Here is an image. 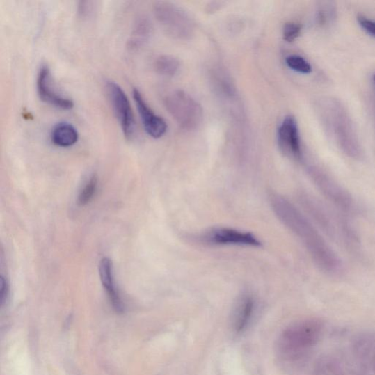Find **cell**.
<instances>
[{
    "instance_id": "2",
    "label": "cell",
    "mask_w": 375,
    "mask_h": 375,
    "mask_svg": "<svg viewBox=\"0 0 375 375\" xmlns=\"http://www.w3.org/2000/svg\"><path fill=\"white\" fill-rule=\"evenodd\" d=\"M323 330L322 322L316 319H303L289 326L279 340L280 353L291 360L302 358L321 340Z\"/></svg>"
},
{
    "instance_id": "22",
    "label": "cell",
    "mask_w": 375,
    "mask_h": 375,
    "mask_svg": "<svg viewBox=\"0 0 375 375\" xmlns=\"http://www.w3.org/2000/svg\"><path fill=\"white\" fill-rule=\"evenodd\" d=\"M358 22L361 29L369 35L375 37V21L365 17H358Z\"/></svg>"
},
{
    "instance_id": "1",
    "label": "cell",
    "mask_w": 375,
    "mask_h": 375,
    "mask_svg": "<svg viewBox=\"0 0 375 375\" xmlns=\"http://www.w3.org/2000/svg\"><path fill=\"white\" fill-rule=\"evenodd\" d=\"M282 202L286 223L308 248L319 268L328 274L340 273L342 267L341 261L321 234L294 207L287 202Z\"/></svg>"
},
{
    "instance_id": "10",
    "label": "cell",
    "mask_w": 375,
    "mask_h": 375,
    "mask_svg": "<svg viewBox=\"0 0 375 375\" xmlns=\"http://www.w3.org/2000/svg\"><path fill=\"white\" fill-rule=\"evenodd\" d=\"M279 145L286 154L294 158L301 157V144L298 123L294 117H287L278 131Z\"/></svg>"
},
{
    "instance_id": "9",
    "label": "cell",
    "mask_w": 375,
    "mask_h": 375,
    "mask_svg": "<svg viewBox=\"0 0 375 375\" xmlns=\"http://www.w3.org/2000/svg\"><path fill=\"white\" fill-rule=\"evenodd\" d=\"M132 94L147 134L154 138L162 137L168 131V125L165 120L154 113L140 90L134 88Z\"/></svg>"
},
{
    "instance_id": "7",
    "label": "cell",
    "mask_w": 375,
    "mask_h": 375,
    "mask_svg": "<svg viewBox=\"0 0 375 375\" xmlns=\"http://www.w3.org/2000/svg\"><path fill=\"white\" fill-rule=\"evenodd\" d=\"M312 175L317 186L330 202L344 212L354 210V202L350 194L329 175L319 170H313Z\"/></svg>"
},
{
    "instance_id": "20",
    "label": "cell",
    "mask_w": 375,
    "mask_h": 375,
    "mask_svg": "<svg viewBox=\"0 0 375 375\" xmlns=\"http://www.w3.org/2000/svg\"><path fill=\"white\" fill-rule=\"evenodd\" d=\"M301 31V24L294 22L287 23L283 29V38L287 42H294L300 36Z\"/></svg>"
},
{
    "instance_id": "16",
    "label": "cell",
    "mask_w": 375,
    "mask_h": 375,
    "mask_svg": "<svg viewBox=\"0 0 375 375\" xmlns=\"http://www.w3.org/2000/svg\"><path fill=\"white\" fill-rule=\"evenodd\" d=\"M356 353L375 373V337L364 336L356 341Z\"/></svg>"
},
{
    "instance_id": "21",
    "label": "cell",
    "mask_w": 375,
    "mask_h": 375,
    "mask_svg": "<svg viewBox=\"0 0 375 375\" xmlns=\"http://www.w3.org/2000/svg\"><path fill=\"white\" fill-rule=\"evenodd\" d=\"M96 8L93 1H81L78 5V15L81 18H88L93 15Z\"/></svg>"
},
{
    "instance_id": "8",
    "label": "cell",
    "mask_w": 375,
    "mask_h": 375,
    "mask_svg": "<svg viewBox=\"0 0 375 375\" xmlns=\"http://www.w3.org/2000/svg\"><path fill=\"white\" fill-rule=\"evenodd\" d=\"M37 92L39 98L45 103L62 110H71L74 103L57 90L54 84L51 73L47 65H42L37 77Z\"/></svg>"
},
{
    "instance_id": "12",
    "label": "cell",
    "mask_w": 375,
    "mask_h": 375,
    "mask_svg": "<svg viewBox=\"0 0 375 375\" xmlns=\"http://www.w3.org/2000/svg\"><path fill=\"white\" fill-rule=\"evenodd\" d=\"M99 274L104 287L106 289L111 303L118 313L123 312V305L115 287L113 263L107 258H103L99 263Z\"/></svg>"
},
{
    "instance_id": "5",
    "label": "cell",
    "mask_w": 375,
    "mask_h": 375,
    "mask_svg": "<svg viewBox=\"0 0 375 375\" xmlns=\"http://www.w3.org/2000/svg\"><path fill=\"white\" fill-rule=\"evenodd\" d=\"M156 19L166 33L178 39L191 36L193 23L186 13L175 5L158 2L154 6Z\"/></svg>"
},
{
    "instance_id": "19",
    "label": "cell",
    "mask_w": 375,
    "mask_h": 375,
    "mask_svg": "<svg viewBox=\"0 0 375 375\" xmlns=\"http://www.w3.org/2000/svg\"><path fill=\"white\" fill-rule=\"evenodd\" d=\"M97 184H98V179L95 175H93L80 192L78 200L80 205H86L92 200L97 189Z\"/></svg>"
},
{
    "instance_id": "24",
    "label": "cell",
    "mask_w": 375,
    "mask_h": 375,
    "mask_svg": "<svg viewBox=\"0 0 375 375\" xmlns=\"http://www.w3.org/2000/svg\"><path fill=\"white\" fill-rule=\"evenodd\" d=\"M373 81H374V84H375V75L373 77Z\"/></svg>"
},
{
    "instance_id": "15",
    "label": "cell",
    "mask_w": 375,
    "mask_h": 375,
    "mask_svg": "<svg viewBox=\"0 0 375 375\" xmlns=\"http://www.w3.org/2000/svg\"><path fill=\"white\" fill-rule=\"evenodd\" d=\"M152 33V26L145 17L138 18L134 25L128 41L130 49L136 50L142 47L149 40Z\"/></svg>"
},
{
    "instance_id": "14",
    "label": "cell",
    "mask_w": 375,
    "mask_h": 375,
    "mask_svg": "<svg viewBox=\"0 0 375 375\" xmlns=\"http://www.w3.org/2000/svg\"><path fill=\"white\" fill-rule=\"evenodd\" d=\"M255 302L251 297L246 296L239 303L234 314V329L237 333L243 332L248 326L253 314Z\"/></svg>"
},
{
    "instance_id": "3",
    "label": "cell",
    "mask_w": 375,
    "mask_h": 375,
    "mask_svg": "<svg viewBox=\"0 0 375 375\" xmlns=\"http://www.w3.org/2000/svg\"><path fill=\"white\" fill-rule=\"evenodd\" d=\"M164 103L166 109L182 129H196L201 124L202 109L186 93L182 90L174 91L166 95Z\"/></svg>"
},
{
    "instance_id": "4",
    "label": "cell",
    "mask_w": 375,
    "mask_h": 375,
    "mask_svg": "<svg viewBox=\"0 0 375 375\" xmlns=\"http://www.w3.org/2000/svg\"><path fill=\"white\" fill-rule=\"evenodd\" d=\"M326 119L337 141L346 154L357 159L361 154L360 147L351 119L340 104L328 106Z\"/></svg>"
},
{
    "instance_id": "13",
    "label": "cell",
    "mask_w": 375,
    "mask_h": 375,
    "mask_svg": "<svg viewBox=\"0 0 375 375\" xmlns=\"http://www.w3.org/2000/svg\"><path fill=\"white\" fill-rule=\"evenodd\" d=\"M51 140L54 145L58 147H72L78 142L79 133L72 124L59 122L51 131Z\"/></svg>"
},
{
    "instance_id": "17",
    "label": "cell",
    "mask_w": 375,
    "mask_h": 375,
    "mask_svg": "<svg viewBox=\"0 0 375 375\" xmlns=\"http://www.w3.org/2000/svg\"><path fill=\"white\" fill-rule=\"evenodd\" d=\"M179 61L170 55H161L154 64L156 72L164 77L175 76L179 69Z\"/></svg>"
},
{
    "instance_id": "11",
    "label": "cell",
    "mask_w": 375,
    "mask_h": 375,
    "mask_svg": "<svg viewBox=\"0 0 375 375\" xmlns=\"http://www.w3.org/2000/svg\"><path fill=\"white\" fill-rule=\"evenodd\" d=\"M207 241L218 245H241L259 246L260 242L251 233L220 228L216 229L206 235Z\"/></svg>"
},
{
    "instance_id": "23",
    "label": "cell",
    "mask_w": 375,
    "mask_h": 375,
    "mask_svg": "<svg viewBox=\"0 0 375 375\" xmlns=\"http://www.w3.org/2000/svg\"><path fill=\"white\" fill-rule=\"evenodd\" d=\"M0 298H1V303L3 304L6 298V282L3 276L0 279Z\"/></svg>"
},
{
    "instance_id": "18",
    "label": "cell",
    "mask_w": 375,
    "mask_h": 375,
    "mask_svg": "<svg viewBox=\"0 0 375 375\" xmlns=\"http://www.w3.org/2000/svg\"><path fill=\"white\" fill-rule=\"evenodd\" d=\"M287 66L298 73L308 74L312 72L311 64L298 55H290L286 58Z\"/></svg>"
},
{
    "instance_id": "6",
    "label": "cell",
    "mask_w": 375,
    "mask_h": 375,
    "mask_svg": "<svg viewBox=\"0 0 375 375\" xmlns=\"http://www.w3.org/2000/svg\"><path fill=\"white\" fill-rule=\"evenodd\" d=\"M106 90L122 133L128 140H131L136 134V126L128 97L121 87L113 81H106Z\"/></svg>"
}]
</instances>
